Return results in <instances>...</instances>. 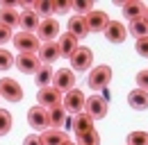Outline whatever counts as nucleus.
Wrapping results in <instances>:
<instances>
[{"label": "nucleus", "mask_w": 148, "mask_h": 145, "mask_svg": "<svg viewBox=\"0 0 148 145\" xmlns=\"http://www.w3.org/2000/svg\"><path fill=\"white\" fill-rule=\"evenodd\" d=\"M128 104L134 111H146L148 109V91H141V89H134L128 93Z\"/></svg>", "instance_id": "nucleus-18"}, {"label": "nucleus", "mask_w": 148, "mask_h": 145, "mask_svg": "<svg viewBox=\"0 0 148 145\" xmlns=\"http://www.w3.org/2000/svg\"><path fill=\"white\" fill-rule=\"evenodd\" d=\"M12 41H14L16 50L25 54H37L41 48V41L37 39V34H30V32H18V34H14Z\"/></svg>", "instance_id": "nucleus-2"}, {"label": "nucleus", "mask_w": 148, "mask_h": 145, "mask_svg": "<svg viewBox=\"0 0 148 145\" xmlns=\"http://www.w3.org/2000/svg\"><path fill=\"white\" fill-rule=\"evenodd\" d=\"M27 125L37 131H46L50 129V120H48V109L43 107H32L27 111Z\"/></svg>", "instance_id": "nucleus-8"}, {"label": "nucleus", "mask_w": 148, "mask_h": 145, "mask_svg": "<svg viewBox=\"0 0 148 145\" xmlns=\"http://www.w3.org/2000/svg\"><path fill=\"white\" fill-rule=\"evenodd\" d=\"M125 145H148V134L146 131H130Z\"/></svg>", "instance_id": "nucleus-30"}, {"label": "nucleus", "mask_w": 148, "mask_h": 145, "mask_svg": "<svg viewBox=\"0 0 148 145\" xmlns=\"http://www.w3.org/2000/svg\"><path fill=\"white\" fill-rule=\"evenodd\" d=\"M75 143L77 145H100V134L96 129L87 131V134H77L75 136Z\"/></svg>", "instance_id": "nucleus-27"}, {"label": "nucleus", "mask_w": 148, "mask_h": 145, "mask_svg": "<svg viewBox=\"0 0 148 145\" xmlns=\"http://www.w3.org/2000/svg\"><path fill=\"white\" fill-rule=\"evenodd\" d=\"M66 141H69V136L62 129H46V131H41V143L43 145H62Z\"/></svg>", "instance_id": "nucleus-20"}, {"label": "nucleus", "mask_w": 148, "mask_h": 145, "mask_svg": "<svg viewBox=\"0 0 148 145\" xmlns=\"http://www.w3.org/2000/svg\"><path fill=\"white\" fill-rule=\"evenodd\" d=\"M69 32L80 41V39H84V36L89 34V27H87V20H84V16H77L75 14L73 18H69Z\"/></svg>", "instance_id": "nucleus-19"}, {"label": "nucleus", "mask_w": 148, "mask_h": 145, "mask_svg": "<svg viewBox=\"0 0 148 145\" xmlns=\"http://www.w3.org/2000/svg\"><path fill=\"white\" fill-rule=\"evenodd\" d=\"M12 39H14L12 30H9V27H5V25H0V48H2L5 43H9Z\"/></svg>", "instance_id": "nucleus-34"}, {"label": "nucleus", "mask_w": 148, "mask_h": 145, "mask_svg": "<svg viewBox=\"0 0 148 145\" xmlns=\"http://www.w3.org/2000/svg\"><path fill=\"white\" fill-rule=\"evenodd\" d=\"M37 102H39V107H43V109H53L55 104H62V93H59L55 86L39 89V93H37Z\"/></svg>", "instance_id": "nucleus-10"}, {"label": "nucleus", "mask_w": 148, "mask_h": 145, "mask_svg": "<svg viewBox=\"0 0 148 145\" xmlns=\"http://www.w3.org/2000/svg\"><path fill=\"white\" fill-rule=\"evenodd\" d=\"M128 30H130V34L137 36V39H146V36H148V23L144 20V18L132 20V23L128 25Z\"/></svg>", "instance_id": "nucleus-26"}, {"label": "nucleus", "mask_w": 148, "mask_h": 145, "mask_svg": "<svg viewBox=\"0 0 148 145\" xmlns=\"http://www.w3.org/2000/svg\"><path fill=\"white\" fill-rule=\"evenodd\" d=\"M39 23H41V18L32 12V9H25V12H21L18 14V27L21 32H37L39 30Z\"/></svg>", "instance_id": "nucleus-15"}, {"label": "nucleus", "mask_w": 148, "mask_h": 145, "mask_svg": "<svg viewBox=\"0 0 148 145\" xmlns=\"http://www.w3.org/2000/svg\"><path fill=\"white\" fill-rule=\"evenodd\" d=\"M48 120H50V129H59L66 123V109L62 104H55L53 109H48Z\"/></svg>", "instance_id": "nucleus-22"}, {"label": "nucleus", "mask_w": 148, "mask_h": 145, "mask_svg": "<svg viewBox=\"0 0 148 145\" xmlns=\"http://www.w3.org/2000/svg\"><path fill=\"white\" fill-rule=\"evenodd\" d=\"M53 82H55V89L59 93H69L75 89V72L71 68H59L53 77Z\"/></svg>", "instance_id": "nucleus-9"}, {"label": "nucleus", "mask_w": 148, "mask_h": 145, "mask_svg": "<svg viewBox=\"0 0 148 145\" xmlns=\"http://www.w3.org/2000/svg\"><path fill=\"white\" fill-rule=\"evenodd\" d=\"M18 0H0V9H16Z\"/></svg>", "instance_id": "nucleus-37"}, {"label": "nucleus", "mask_w": 148, "mask_h": 145, "mask_svg": "<svg viewBox=\"0 0 148 145\" xmlns=\"http://www.w3.org/2000/svg\"><path fill=\"white\" fill-rule=\"evenodd\" d=\"M12 113L7 109H0V136H7L9 129H12Z\"/></svg>", "instance_id": "nucleus-28"}, {"label": "nucleus", "mask_w": 148, "mask_h": 145, "mask_svg": "<svg viewBox=\"0 0 148 145\" xmlns=\"http://www.w3.org/2000/svg\"><path fill=\"white\" fill-rule=\"evenodd\" d=\"M71 7H73V2H62V0H55V2H53V14H66Z\"/></svg>", "instance_id": "nucleus-32"}, {"label": "nucleus", "mask_w": 148, "mask_h": 145, "mask_svg": "<svg viewBox=\"0 0 148 145\" xmlns=\"http://www.w3.org/2000/svg\"><path fill=\"white\" fill-rule=\"evenodd\" d=\"M62 145H77V143H73V141H71V138H69V141H66V143H62Z\"/></svg>", "instance_id": "nucleus-38"}, {"label": "nucleus", "mask_w": 148, "mask_h": 145, "mask_svg": "<svg viewBox=\"0 0 148 145\" xmlns=\"http://www.w3.org/2000/svg\"><path fill=\"white\" fill-rule=\"evenodd\" d=\"M57 48H59V57H66V59H71V54L77 50V39H75L71 32H66V34H59Z\"/></svg>", "instance_id": "nucleus-16"}, {"label": "nucleus", "mask_w": 148, "mask_h": 145, "mask_svg": "<svg viewBox=\"0 0 148 145\" xmlns=\"http://www.w3.org/2000/svg\"><path fill=\"white\" fill-rule=\"evenodd\" d=\"M37 57H39V61H41L43 66H50L53 61H57V59H59V48H57V43H55V41L41 43Z\"/></svg>", "instance_id": "nucleus-14"}, {"label": "nucleus", "mask_w": 148, "mask_h": 145, "mask_svg": "<svg viewBox=\"0 0 148 145\" xmlns=\"http://www.w3.org/2000/svg\"><path fill=\"white\" fill-rule=\"evenodd\" d=\"M23 145H43V143H41V136L39 134H30V136H25Z\"/></svg>", "instance_id": "nucleus-36"}, {"label": "nucleus", "mask_w": 148, "mask_h": 145, "mask_svg": "<svg viewBox=\"0 0 148 145\" xmlns=\"http://www.w3.org/2000/svg\"><path fill=\"white\" fill-rule=\"evenodd\" d=\"M137 86L141 91H148V70H139L137 72Z\"/></svg>", "instance_id": "nucleus-35"}, {"label": "nucleus", "mask_w": 148, "mask_h": 145, "mask_svg": "<svg viewBox=\"0 0 148 145\" xmlns=\"http://www.w3.org/2000/svg\"><path fill=\"white\" fill-rule=\"evenodd\" d=\"M73 131H75V136L77 134H87V131H91L93 129V120H91V116H87L84 111L82 113H77V116H73Z\"/></svg>", "instance_id": "nucleus-21"}, {"label": "nucleus", "mask_w": 148, "mask_h": 145, "mask_svg": "<svg viewBox=\"0 0 148 145\" xmlns=\"http://www.w3.org/2000/svg\"><path fill=\"white\" fill-rule=\"evenodd\" d=\"M144 20L148 23V7H146V12H144Z\"/></svg>", "instance_id": "nucleus-39"}, {"label": "nucleus", "mask_w": 148, "mask_h": 145, "mask_svg": "<svg viewBox=\"0 0 148 145\" xmlns=\"http://www.w3.org/2000/svg\"><path fill=\"white\" fill-rule=\"evenodd\" d=\"M14 64H16V66H18V70L25 72V75H37V70L43 66V64L39 61L37 54H25V52H21L18 59H14Z\"/></svg>", "instance_id": "nucleus-11"}, {"label": "nucleus", "mask_w": 148, "mask_h": 145, "mask_svg": "<svg viewBox=\"0 0 148 145\" xmlns=\"http://www.w3.org/2000/svg\"><path fill=\"white\" fill-rule=\"evenodd\" d=\"M134 50H137V54H141V57H148V36L146 39H137Z\"/></svg>", "instance_id": "nucleus-33"}, {"label": "nucleus", "mask_w": 148, "mask_h": 145, "mask_svg": "<svg viewBox=\"0 0 148 145\" xmlns=\"http://www.w3.org/2000/svg\"><path fill=\"white\" fill-rule=\"evenodd\" d=\"M55 36H59V23L57 18H41L39 23V30H37V39L41 43H48V41H55Z\"/></svg>", "instance_id": "nucleus-7"}, {"label": "nucleus", "mask_w": 148, "mask_h": 145, "mask_svg": "<svg viewBox=\"0 0 148 145\" xmlns=\"http://www.w3.org/2000/svg\"><path fill=\"white\" fill-rule=\"evenodd\" d=\"M110 79H112V68L103 64V66H96V68H91L89 77H87V84H89V89L100 91V89H105V86L110 84Z\"/></svg>", "instance_id": "nucleus-4"}, {"label": "nucleus", "mask_w": 148, "mask_h": 145, "mask_svg": "<svg viewBox=\"0 0 148 145\" xmlns=\"http://www.w3.org/2000/svg\"><path fill=\"white\" fill-rule=\"evenodd\" d=\"M91 64H93V52L91 48H84V45H77V50L71 54V70L73 72H84V70H91Z\"/></svg>", "instance_id": "nucleus-1"}, {"label": "nucleus", "mask_w": 148, "mask_h": 145, "mask_svg": "<svg viewBox=\"0 0 148 145\" xmlns=\"http://www.w3.org/2000/svg\"><path fill=\"white\" fill-rule=\"evenodd\" d=\"M73 9L77 16H87L89 12H93V0H73Z\"/></svg>", "instance_id": "nucleus-29"}, {"label": "nucleus", "mask_w": 148, "mask_h": 145, "mask_svg": "<svg viewBox=\"0 0 148 145\" xmlns=\"http://www.w3.org/2000/svg\"><path fill=\"white\" fill-rule=\"evenodd\" d=\"M32 12L41 18H50L53 16V0H34L32 2Z\"/></svg>", "instance_id": "nucleus-25"}, {"label": "nucleus", "mask_w": 148, "mask_h": 145, "mask_svg": "<svg viewBox=\"0 0 148 145\" xmlns=\"http://www.w3.org/2000/svg\"><path fill=\"white\" fill-rule=\"evenodd\" d=\"M53 77H55V72L50 66H41L34 75V84H37L39 89H46V86H50V82H53Z\"/></svg>", "instance_id": "nucleus-23"}, {"label": "nucleus", "mask_w": 148, "mask_h": 145, "mask_svg": "<svg viewBox=\"0 0 148 145\" xmlns=\"http://www.w3.org/2000/svg\"><path fill=\"white\" fill-rule=\"evenodd\" d=\"M144 12H146V5L139 2V0H128V2H123V16L128 18L130 23L144 18Z\"/></svg>", "instance_id": "nucleus-17"}, {"label": "nucleus", "mask_w": 148, "mask_h": 145, "mask_svg": "<svg viewBox=\"0 0 148 145\" xmlns=\"http://www.w3.org/2000/svg\"><path fill=\"white\" fill-rule=\"evenodd\" d=\"M84 20H87L89 32H103V30L107 27V23H110V16H107L105 12H100V9H93V12H89V14L84 16Z\"/></svg>", "instance_id": "nucleus-13"}, {"label": "nucleus", "mask_w": 148, "mask_h": 145, "mask_svg": "<svg viewBox=\"0 0 148 145\" xmlns=\"http://www.w3.org/2000/svg\"><path fill=\"white\" fill-rule=\"evenodd\" d=\"M0 98H5L7 102H21L23 100V86L14 77H2L0 79Z\"/></svg>", "instance_id": "nucleus-5"}, {"label": "nucleus", "mask_w": 148, "mask_h": 145, "mask_svg": "<svg viewBox=\"0 0 148 145\" xmlns=\"http://www.w3.org/2000/svg\"><path fill=\"white\" fill-rule=\"evenodd\" d=\"M103 34H105V39L110 43H123L125 36H128V30H125V25L121 20H110L107 27L103 30Z\"/></svg>", "instance_id": "nucleus-12"}, {"label": "nucleus", "mask_w": 148, "mask_h": 145, "mask_svg": "<svg viewBox=\"0 0 148 145\" xmlns=\"http://www.w3.org/2000/svg\"><path fill=\"white\" fill-rule=\"evenodd\" d=\"M84 113L91 116V120H100V118H105V116H107V100L100 98V95H91V98H87V102H84Z\"/></svg>", "instance_id": "nucleus-6"}, {"label": "nucleus", "mask_w": 148, "mask_h": 145, "mask_svg": "<svg viewBox=\"0 0 148 145\" xmlns=\"http://www.w3.org/2000/svg\"><path fill=\"white\" fill-rule=\"evenodd\" d=\"M14 66V54L5 48H0V70H9Z\"/></svg>", "instance_id": "nucleus-31"}, {"label": "nucleus", "mask_w": 148, "mask_h": 145, "mask_svg": "<svg viewBox=\"0 0 148 145\" xmlns=\"http://www.w3.org/2000/svg\"><path fill=\"white\" fill-rule=\"evenodd\" d=\"M84 102H87V95L80 89L69 91V93L62 98V107L66 109V113H73V116H77V113L84 111Z\"/></svg>", "instance_id": "nucleus-3"}, {"label": "nucleus", "mask_w": 148, "mask_h": 145, "mask_svg": "<svg viewBox=\"0 0 148 145\" xmlns=\"http://www.w3.org/2000/svg\"><path fill=\"white\" fill-rule=\"evenodd\" d=\"M0 25L9 30L18 27V9H0Z\"/></svg>", "instance_id": "nucleus-24"}]
</instances>
